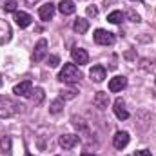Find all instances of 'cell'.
Here are the masks:
<instances>
[{
    "label": "cell",
    "instance_id": "7",
    "mask_svg": "<svg viewBox=\"0 0 156 156\" xmlns=\"http://www.w3.org/2000/svg\"><path fill=\"white\" fill-rule=\"evenodd\" d=\"M11 35H13V31H11V26H9V22L0 18V45L7 44V42L11 40Z\"/></svg>",
    "mask_w": 156,
    "mask_h": 156
},
{
    "label": "cell",
    "instance_id": "10",
    "mask_svg": "<svg viewBox=\"0 0 156 156\" xmlns=\"http://www.w3.org/2000/svg\"><path fill=\"white\" fill-rule=\"evenodd\" d=\"M125 87H127V78L125 76H115V78H111V82H109V91L111 93H120Z\"/></svg>",
    "mask_w": 156,
    "mask_h": 156
},
{
    "label": "cell",
    "instance_id": "22",
    "mask_svg": "<svg viewBox=\"0 0 156 156\" xmlns=\"http://www.w3.org/2000/svg\"><path fill=\"white\" fill-rule=\"evenodd\" d=\"M76 96V91L75 89H66V91H60V98L62 100H73Z\"/></svg>",
    "mask_w": 156,
    "mask_h": 156
},
{
    "label": "cell",
    "instance_id": "20",
    "mask_svg": "<svg viewBox=\"0 0 156 156\" xmlns=\"http://www.w3.org/2000/svg\"><path fill=\"white\" fill-rule=\"evenodd\" d=\"M0 151L2 153H11V136H7V134L0 136Z\"/></svg>",
    "mask_w": 156,
    "mask_h": 156
},
{
    "label": "cell",
    "instance_id": "21",
    "mask_svg": "<svg viewBox=\"0 0 156 156\" xmlns=\"http://www.w3.org/2000/svg\"><path fill=\"white\" fill-rule=\"evenodd\" d=\"M107 20H109L111 24H120V22L123 20V13H122V11H113V13H109Z\"/></svg>",
    "mask_w": 156,
    "mask_h": 156
},
{
    "label": "cell",
    "instance_id": "11",
    "mask_svg": "<svg viewBox=\"0 0 156 156\" xmlns=\"http://www.w3.org/2000/svg\"><path fill=\"white\" fill-rule=\"evenodd\" d=\"M93 104L98 109H107V105H109V94L104 93V91H98L94 94V98H93Z\"/></svg>",
    "mask_w": 156,
    "mask_h": 156
},
{
    "label": "cell",
    "instance_id": "27",
    "mask_svg": "<svg viewBox=\"0 0 156 156\" xmlns=\"http://www.w3.org/2000/svg\"><path fill=\"white\" fill-rule=\"evenodd\" d=\"M129 16H131V20H133V22H140V16H138V15H134L133 11H129Z\"/></svg>",
    "mask_w": 156,
    "mask_h": 156
},
{
    "label": "cell",
    "instance_id": "15",
    "mask_svg": "<svg viewBox=\"0 0 156 156\" xmlns=\"http://www.w3.org/2000/svg\"><path fill=\"white\" fill-rule=\"evenodd\" d=\"M58 11H60L62 15H73V13L76 11V5H75L73 0H62V2L58 4Z\"/></svg>",
    "mask_w": 156,
    "mask_h": 156
},
{
    "label": "cell",
    "instance_id": "9",
    "mask_svg": "<svg viewBox=\"0 0 156 156\" xmlns=\"http://www.w3.org/2000/svg\"><path fill=\"white\" fill-rule=\"evenodd\" d=\"M129 133H125V131H118L116 134L113 136V145L116 147V149H123V147H127V144H129Z\"/></svg>",
    "mask_w": 156,
    "mask_h": 156
},
{
    "label": "cell",
    "instance_id": "13",
    "mask_svg": "<svg viewBox=\"0 0 156 156\" xmlns=\"http://www.w3.org/2000/svg\"><path fill=\"white\" fill-rule=\"evenodd\" d=\"M89 76L93 82H96V83H100V82H104L105 76H107V73H105V69L102 67V66H94L91 71H89Z\"/></svg>",
    "mask_w": 156,
    "mask_h": 156
},
{
    "label": "cell",
    "instance_id": "19",
    "mask_svg": "<svg viewBox=\"0 0 156 156\" xmlns=\"http://www.w3.org/2000/svg\"><path fill=\"white\" fill-rule=\"evenodd\" d=\"M62 109H64V100H62V98L53 100L51 105H49V113H51V115H58V113H62Z\"/></svg>",
    "mask_w": 156,
    "mask_h": 156
},
{
    "label": "cell",
    "instance_id": "12",
    "mask_svg": "<svg viewBox=\"0 0 156 156\" xmlns=\"http://www.w3.org/2000/svg\"><path fill=\"white\" fill-rule=\"evenodd\" d=\"M38 15L44 22L53 20V16H55V4H51V2H49V4H44L38 9Z\"/></svg>",
    "mask_w": 156,
    "mask_h": 156
},
{
    "label": "cell",
    "instance_id": "26",
    "mask_svg": "<svg viewBox=\"0 0 156 156\" xmlns=\"http://www.w3.org/2000/svg\"><path fill=\"white\" fill-rule=\"evenodd\" d=\"M134 156H153L151 154V151H147V149H140V151H136Z\"/></svg>",
    "mask_w": 156,
    "mask_h": 156
},
{
    "label": "cell",
    "instance_id": "18",
    "mask_svg": "<svg viewBox=\"0 0 156 156\" xmlns=\"http://www.w3.org/2000/svg\"><path fill=\"white\" fill-rule=\"evenodd\" d=\"M73 29L76 31L78 35H83V33H87V29H89V22H87L85 18H76L75 24H73Z\"/></svg>",
    "mask_w": 156,
    "mask_h": 156
},
{
    "label": "cell",
    "instance_id": "8",
    "mask_svg": "<svg viewBox=\"0 0 156 156\" xmlns=\"http://www.w3.org/2000/svg\"><path fill=\"white\" fill-rule=\"evenodd\" d=\"M71 56H73L75 64H78V66H85V64L89 62V55H87V51L82 49V47H75V49L71 51Z\"/></svg>",
    "mask_w": 156,
    "mask_h": 156
},
{
    "label": "cell",
    "instance_id": "17",
    "mask_svg": "<svg viewBox=\"0 0 156 156\" xmlns=\"http://www.w3.org/2000/svg\"><path fill=\"white\" fill-rule=\"evenodd\" d=\"M44 96H45V94H44V89H42V87H35L27 98H29V100H31L35 105H40V104L44 102Z\"/></svg>",
    "mask_w": 156,
    "mask_h": 156
},
{
    "label": "cell",
    "instance_id": "2",
    "mask_svg": "<svg viewBox=\"0 0 156 156\" xmlns=\"http://www.w3.org/2000/svg\"><path fill=\"white\" fill-rule=\"evenodd\" d=\"M18 113V104L9 96H0V118H9Z\"/></svg>",
    "mask_w": 156,
    "mask_h": 156
},
{
    "label": "cell",
    "instance_id": "5",
    "mask_svg": "<svg viewBox=\"0 0 156 156\" xmlns=\"http://www.w3.org/2000/svg\"><path fill=\"white\" fill-rule=\"evenodd\" d=\"M78 142H80V138H78L76 134H62V136L58 138L60 147L66 149V151H69V149H73L75 145H78Z\"/></svg>",
    "mask_w": 156,
    "mask_h": 156
},
{
    "label": "cell",
    "instance_id": "24",
    "mask_svg": "<svg viewBox=\"0 0 156 156\" xmlns=\"http://www.w3.org/2000/svg\"><path fill=\"white\" fill-rule=\"evenodd\" d=\"M58 64H60V58H58L56 55H51V56L47 58V66H49V67H56Z\"/></svg>",
    "mask_w": 156,
    "mask_h": 156
},
{
    "label": "cell",
    "instance_id": "25",
    "mask_svg": "<svg viewBox=\"0 0 156 156\" xmlns=\"http://www.w3.org/2000/svg\"><path fill=\"white\" fill-rule=\"evenodd\" d=\"M87 15H89V16H96V15H98V7H96V5H89V7H87Z\"/></svg>",
    "mask_w": 156,
    "mask_h": 156
},
{
    "label": "cell",
    "instance_id": "4",
    "mask_svg": "<svg viewBox=\"0 0 156 156\" xmlns=\"http://www.w3.org/2000/svg\"><path fill=\"white\" fill-rule=\"evenodd\" d=\"M47 47H49V44H47L45 38H40L38 42H37L35 51H33V60H35V62H42V60L47 56Z\"/></svg>",
    "mask_w": 156,
    "mask_h": 156
},
{
    "label": "cell",
    "instance_id": "16",
    "mask_svg": "<svg viewBox=\"0 0 156 156\" xmlns=\"http://www.w3.org/2000/svg\"><path fill=\"white\" fill-rule=\"evenodd\" d=\"M15 20H16V24H18L20 27H27L33 18H31V15H27V13H24V11H16V13H15Z\"/></svg>",
    "mask_w": 156,
    "mask_h": 156
},
{
    "label": "cell",
    "instance_id": "23",
    "mask_svg": "<svg viewBox=\"0 0 156 156\" xmlns=\"http://www.w3.org/2000/svg\"><path fill=\"white\" fill-rule=\"evenodd\" d=\"M16 2L15 0H7L5 4H4V11H7V13H16Z\"/></svg>",
    "mask_w": 156,
    "mask_h": 156
},
{
    "label": "cell",
    "instance_id": "6",
    "mask_svg": "<svg viewBox=\"0 0 156 156\" xmlns=\"http://www.w3.org/2000/svg\"><path fill=\"white\" fill-rule=\"evenodd\" d=\"M31 91H33V83H31L29 80H24V82L16 83L15 89H13V93H15L16 96H29Z\"/></svg>",
    "mask_w": 156,
    "mask_h": 156
},
{
    "label": "cell",
    "instance_id": "14",
    "mask_svg": "<svg viewBox=\"0 0 156 156\" xmlns=\"http://www.w3.org/2000/svg\"><path fill=\"white\" fill-rule=\"evenodd\" d=\"M115 115H116L120 120H127L129 118V113H127V109H125V102L122 100V98H116L115 100Z\"/></svg>",
    "mask_w": 156,
    "mask_h": 156
},
{
    "label": "cell",
    "instance_id": "29",
    "mask_svg": "<svg viewBox=\"0 0 156 156\" xmlns=\"http://www.w3.org/2000/svg\"><path fill=\"white\" fill-rule=\"evenodd\" d=\"M26 2H27L29 5H33V4H35V2H38V0H26Z\"/></svg>",
    "mask_w": 156,
    "mask_h": 156
},
{
    "label": "cell",
    "instance_id": "3",
    "mask_svg": "<svg viewBox=\"0 0 156 156\" xmlns=\"http://www.w3.org/2000/svg\"><path fill=\"white\" fill-rule=\"evenodd\" d=\"M93 37L98 45H113L115 44V35L111 31H105V29H96Z\"/></svg>",
    "mask_w": 156,
    "mask_h": 156
},
{
    "label": "cell",
    "instance_id": "1",
    "mask_svg": "<svg viewBox=\"0 0 156 156\" xmlns=\"http://www.w3.org/2000/svg\"><path fill=\"white\" fill-rule=\"evenodd\" d=\"M80 78H82V73L78 71V67L75 64H66L64 69L58 75V80L64 82V83H76Z\"/></svg>",
    "mask_w": 156,
    "mask_h": 156
},
{
    "label": "cell",
    "instance_id": "28",
    "mask_svg": "<svg viewBox=\"0 0 156 156\" xmlns=\"http://www.w3.org/2000/svg\"><path fill=\"white\" fill-rule=\"evenodd\" d=\"M80 156H96V154H93V153H82Z\"/></svg>",
    "mask_w": 156,
    "mask_h": 156
}]
</instances>
